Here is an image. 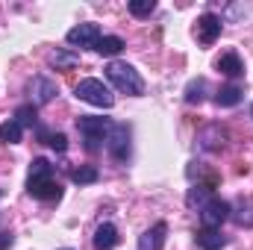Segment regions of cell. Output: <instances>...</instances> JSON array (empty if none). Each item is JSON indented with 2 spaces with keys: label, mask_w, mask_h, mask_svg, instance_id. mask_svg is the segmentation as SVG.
<instances>
[{
  "label": "cell",
  "mask_w": 253,
  "mask_h": 250,
  "mask_svg": "<svg viewBox=\"0 0 253 250\" xmlns=\"http://www.w3.org/2000/svg\"><path fill=\"white\" fill-rule=\"evenodd\" d=\"M68 44H74V47H91L94 50V44L100 42V27L97 24H80V27H74V30H68Z\"/></svg>",
  "instance_id": "cell-8"
},
{
  "label": "cell",
  "mask_w": 253,
  "mask_h": 250,
  "mask_svg": "<svg viewBox=\"0 0 253 250\" xmlns=\"http://www.w3.org/2000/svg\"><path fill=\"white\" fill-rule=\"evenodd\" d=\"M30 94H33V106H44V103H50V100L59 94V85H56V80L39 74V77H33V83H30Z\"/></svg>",
  "instance_id": "cell-6"
},
{
  "label": "cell",
  "mask_w": 253,
  "mask_h": 250,
  "mask_svg": "<svg viewBox=\"0 0 253 250\" xmlns=\"http://www.w3.org/2000/svg\"><path fill=\"white\" fill-rule=\"evenodd\" d=\"M221 24H224V21H221L218 15L206 12V15L197 18V30H194V33H197V39H200L203 44H212V42L221 36Z\"/></svg>",
  "instance_id": "cell-9"
},
{
  "label": "cell",
  "mask_w": 253,
  "mask_h": 250,
  "mask_svg": "<svg viewBox=\"0 0 253 250\" xmlns=\"http://www.w3.org/2000/svg\"><path fill=\"white\" fill-rule=\"evenodd\" d=\"M94 50L100 56H118L124 50V39H118V36H100V42L94 44Z\"/></svg>",
  "instance_id": "cell-14"
},
{
  "label": "cell",
  "mask_w": 253,
  "mask_h": 250,
  "mask_svg": "<svg viewBox=\"0 0 253 250\" xmlns=\"http://www.w3.org/2000/svg\"><path fill=\"white\" fill-rule=\"evenodd\" d=\"M106 150H109L112 159L126 162V156H129V129H126L124 124L112 126V132H109V138H106Z\"/></svg>",
  "instance_id": "cell-7"
},
{
  "label": "cell",
  "mask_w": 253,
  "mask_h": 250,
  "mask_svg": "<svg viewBox=\"0 0 253 250\" xmlns=\"http://www.w3.org/2000/svg\"><path fill=\"white\" fill-rule=\"evenodd\" d=\"M106 80H109L118 91L132 94V97H138V94L144 91V80L138 77V71H135L132 65H126V62H109L106 65Z\"/></svg>",
  "instance_id": "cell-2"
},
{
  "label": "cell",
  "mask_w": 253,
  "mask_h": 250,
  "mask_svg": "<svg viewBox=\"0 0 253 250\" xmlns=\"http://www.w3.org/2000/svg\"><path fill=\"white\" fill-rule=\"evenodd\" d=\"M197 212H200V224H203V230H221V224L230 218L233 206H230L227 200H221V197H212V200H206Z\"/></svg>",
  "instance_id": "cell-5"
},
{
  "label": "cell",
  "mask_w": 253,
  "mask_h": 250,
  "mask_svg": "<svg viewBox=\"0 0 253 250\" xmlns=\"http://www.w3.org/2000/svg\"><path fill=\"white\" fill-rule=\"evenodd\" d=\"M218 71L224 74V77H242L245 74V65H242V59H239V53H224L221 59H218Z\"/></svg>",
  "instance_id": "cell-13"
},
{
  "label": "cell",
  "mask_w": 253,
  "mask_h": 250,
  "mask_svg": "<svg viewBox=\"0 0 253 250\" xmlns=\"http://www.w3.org/2000/svg\"><path fill=\"white\" fill-rule=\"evenodd\" d=\"M112 121L109 118H91V115H80L77 118V129L83 132V138H85V147L88 150H97V147H103L106 144V138H109V132H112Z\"/></svg>",
  "instance_id": "cell-3"
},
{
  "label": "cell",
  "mask_w": 253,
  "mask_h": 250,
  "mask_svg": "<svg viewBox=\"0 0 253 250\" xmlns=\"http://www.w3.org/2000/svg\"><path fill=\"white\" fill-rule=\"evenodd\" d=\"M153 9H156V0H129V12L135 18H147Z\"/></svg>",
  "instance_id": "cell-22"
},
{
  "label": "cell",
  "mask_w": 253,
  "mask_h": 250,
  "mask_svg": "<svg viewBox=\"0 0 253 250\" xmlns=\"http://www.w3.org/2000/svg\"><path fill=\"white\" fill-rule=\"evenodd\" d=\"M15 121L21 126H36L39 124V109H36L33 103H27V106H21V109L15 112Z\"/></svg>",
  "instance_id": "cell-20"
},
{
  "label": "cell",
  "mask_w": 253,
  "mask_h": 250,
  "mask_svg": "<svg viewBox=\"0 0 253 250\" xmlns=\"http://www.w3.org/2000/svg\"><path fill=\"white\" fill-rule=\"evenodd\" d=\"M242 94H245V91H242L239 85H224V88L215 94V103H218V106H239V103H242Z\"/></svg>",
  "instance_id": "cell-15"
},
{
  "label": "cell",
  "mask_w": 253,
  "mask_h": 250,
  "mask_svg": "<svg viewBox=\"0 0 253 250\" xmlns=\"http://www.w3.org/2000/svg\"><path fill=\"white\" fill-rule=\"evenodd\" d=\"M233 218H236V221H239L242 227H253V206H248V209L242 206V209H239V212H236Z\"/></svg>",
  "instance_id": "cell-24"
},
{
  "label": "cell",
  "mask_w": 253,
  "mask_h": 250,
  "mask_svg": "<svg viewBox=\"0 0 253 250\" xmlns=\"http://www.w3.org/2000/svg\"><path fill=\"white\" fill-rule=\"evenodd\" d=\"M12 242H15V236H12V233H0V250H9V248H12Z\"/></svg>",
  "instance_id": "cell-25"
},
{
  "label": "cell",
  "mask_w": 253,
  "mask_h": 250,
  "mask_svg": "<svg viewBox=\"0 0 253 250\" xmlns=\"http://www.w3.org/2000/svg\"><path fill=\"white\" fill-rule=\"evenodd\" d=\"M77 97L85 100V103H91V106H100V109H112V106H115V94H112L100 80H94V77L80 80V85H77Z\"/></svg>",
  "instance_id": "cell-4"
},
{
  "label": "cell",
  "mask_w": 253,
  "mask_h": 250,
  "mask_svg": "<svg viewBox=\"0 0 253 250\" xmlns=\"http://www.w3.org/2000/svg\"><path fill=\"white\" fill-rule=\"evenodd\" d=\"M197 245L203 250H221L227 248V236L221 230H200L197 233Z\"/></svg>",
  "instance_id": "cell-12"
},
{
  "label": "cell",
  "mask_w": 253,
  "mask_h": 250,
  "mask_svg": "<svg viewBox=\"0 0 253 250\" xmlns=\"http://www.w3.org/2000/svg\"><path fill=\"white\" fill-rule=\"evenodd\" d=\"M50 65H53L56 71H68V68H74V65H77V56H74V53H68V50H56V53L50 56Z\"/></svg>",
  "instance_id": "cell-21"
},
{
  "label": "cell",
  "mask_w": 253,
  "mask_h": 250,
  "mask_svg": "<svg viewBox=\"0 0 253 250\" xmlns=\"http://www.w3.org/2000/svg\"><path fill=\"white\" fill-rule=\"evenodd\" d=\"M27 191L36 200H59L62 197V186L53 180V165L47 159H33L30 177H27Z\"/></svg>",
  "instance_id": "cell-1"
},
{
  "label": "cell",
  "mask_w": 253,
  "mask_h": 250,
  "mask_svg": "<svg viewBox=\"0 0 253 250\" xmlns=\"http://www.w3.org/2000/svg\"><path fill=\"white\" fill-rule=\"evenodd\" d=\"M165 236H168V224H165V221L153 224L150 230L141 233V239H138V250H162L165 248Z\"/></svg>",
  "instance_id": "cell-10"
},
{
  "label": "cell",
  "mask_w": 253,
  "mask_h": 250,
  "mask_svg": "<svg viewBox=\"0 0 253 250\" xmlns=\"http://www.w3.org/2000/svg\"><path fill=\"white\" fill-rule=\"evenodd\" d=\"M21 135H24V126L18 124L15 118L0 124V141H6V144H18V141H21Z\"/></svg>",
  "instance_id": "cell-16"
},
{
  "label": "cell",
  "mask_w": 253,
  "mask_h": 250,
  "mask_svg": "<svg viewBox=\"0 0 253 250\" xmlns=\"http://www.w3.org/2000/svg\"><path fill=\"white\" fill-rule=\"evenodd\" d=\"M203 91H206V80H203V77L191 80L189 85H186V103H200V100L206 97Z\"/></svg>",
  "instance_id": "cell-18"
},
{
  "label": "cell",
  "mask_w": 253,
  "mask_h": 250,
  "mask_svg": "<svg viewBox=\"0 0 253 250\" xmlns=\"http://www.w3.org/2000/svg\"><path fill=\"white\" fill-rule=\"evenodd\" d=\"M206 200H212V188H206V186H194V188H189V197H186V203H189L191 209L197 206H203Z\"/></svg>",
  "instance_id": "cell-19"
},
{
  "label": "cell",
  "mask_w": 253,
  "mask_h": 250,
  "mask_svg": "<svg viewBox=\"0 0 253 250\" xmlns=\"http://www.w3.org/2000/svg\"><path fill=\"white\" fill-rule=\"evenodd\" d=\"M65 250H68V248H65Z\"/></svg>",
  "instance_id": "cell-26"
},
{
  "label": "cell",
  "mask_w": 253,
  "mask_h": 250,
  "mask_svg": "<svg viewBox=\"0 0 253 250\" xmlns=\"http://www.w3.org/2000/svg\"><path fill=\"white\" fill-rule=\"evenodd\" d=\"M97 168L94 165H80V168H74L71 171V180L77 183V186H88V183H97Z\"/></svg>",
  "instance_id": "cell-17"
},
{
  "label": "cell",
  "mask_w": 253,
  "mask_h": 250,
  "mask_svg": "<svg viewBox=\"0 0 253 250\" xmlns=\"http://www.w3.org/2000/svg\"><path fill=\"white\" fill-rule=\"evenodd\" d=\"M42 138L53 147V150H59V153H65L68 150V138H65V132H53V135H47V132H42Z\"/></svg>",
  "instance_id": "cell-23"
},
{
  "label": "cell",
  "mask_w": 253,
  "mask_h": 250,
  "mask_svg": "<svg viewBox=\"0 0 253 250\" xmlns=\"http://www.w3.org/2000/svg\"><path fill=\"white\" fill-rule=\"evenodd\" d=\"M91 245H94V250H112L115 248V245H118V230H115V224H100V227L94 230Z\"/></svg>",
  "instance_id": "cell-11"
}]
</instances>
